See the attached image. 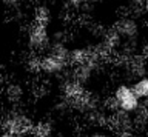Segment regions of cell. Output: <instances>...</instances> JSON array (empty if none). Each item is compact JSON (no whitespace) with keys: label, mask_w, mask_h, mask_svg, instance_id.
Wrapping results in <instances>:
<instances>
[{"label":"cell","mask_w":148,"mask_h":137,"mask_svg":"<svg viewBox=\"0 0 148 137\" xmlns=\"http://www.w3.org/2000/svg\"><path fill=\"white\" fill-rule=\"evenodd\" d=\"M2 126L5 131H9L12 134L17 136H28L31 134L32 128V122L29 120V117H26L25 114L22 112H9L6 117L3 119Z\"/></svg>","instance_id":"cell-1"},{"label":"cell","mask_w":148,"mask_h":137,"mask_svg":"<svg viewBox=\"0 0 148 137\" xmlns=\"http://www.w3.org/2000/svg\"><path fill=\"white\" fill-rule=\"evenodd\" d=\"M114 99L117 102L119 109H122L125 112H134L137 106L140 105V97L134 93L131 86L120 85L114 93Z\"/></svg>","instance_id":"cell-2"},{"label":"cell","mask_w":148,"mask_h":137,"mask_svg":"<svg viewBox=\"0 0 148 137\" xmlns=\"http://www.w3.org/2000/svg\"><path fill=\"white\" fill-rule=\"evenodd\" d=\"M28 42L32 49H42L48 46V33H46V26L34 23L28 31Z\"/></svg>","instance_id":"cell-3"},{"label":"cell","mask_w":148,"mask_h":137,"mask_svg":"<svg viewBox=\"0 0 148 137\" xmlns=\"http://www.w3.org/2000/svg\"><path fill=\"white\" fill-rule=\"evenodd\" d=\"M68 60L60 57H56L53 54L40 59V71L46 72V74H60L62 71H65V68L68 66Z\"/></svg>","instance_id":"cell-4"},{"label":"cell","mask_w":148,"mask_h":137,"mask_svg":"<svg viewBox=\"0 0 148 137\" xmlns=\"http://www.w3.org/2000/svg\"><path fill=\"white\" fill-rule=\"evenodd\" d=\"M114 31L120 35V39L123 37V39L133 40L139 33V23L136 22V19H133V17H122V19L117 22Z\"/></svg>","instance_id":"cell-5"},{"label":"cell","mask_w":148,"mask_h":137,"mask_svg":"<svg viewBox=\"0 0 148 137\" xmlns=\"http://www.w3.org/2000/svg\"><path fill=\"white\" fill-rule=\"evenodd\" d=\"M110 125L119 134V132H125V131H133L131 128L134 125V120L128 116V112L122 111V109H116V112L110 119Z\"/></svg>","instance_id":"cell-6"},{"label":"cell","mask_w":148,"mask_h":137,"mask_svg":"<svg viewBox=\"0 0 148 137\" xmlns=\"http://www.w3.org/2000/svg\"><path fill=\"white\" fill-rule=\"evenodd\" d=\"M34 20H36V23L46 26V25L49 23V20H51V11H49V8L45 6V5L37 6L36 11H34Z\"/></svg>","instance_id":"cell-7"},{"label":"cell","mask_w":148,"mask_h":137,"mask_svg":"<svg viewBox=\"0 0 148 137\" xmlns=\"http://www.w3.org/2000/svg\"><path fill=\"white\" fill-rule=\"evenodd\" d=\"M31 134H32V137H51V134H53V126L48 122H40L37 125H34Z\"/></svg>","instance_id":"cell-8"},{"label":"cell","mask_w":148,"mask_h":137,"mask_svg":"<svg viewBox=\"0 0 148 137\" xmlns=\"http://www.w3.org/2000/svg\"><path fill=\"white\" fill-rule=\"evenodd\" d=\"M131 88L134 89V93H136L140 99H148V77L145 76V77H142V79H139Z\"/></svg>","instance_id":"cell-9"},{"label":"cell","mask_w":148,"mask_h":137,"mask_svg":"<svg viewBox=\"0 0 148 137\" xmlns=\"http://www.w3.org/2000/svg\"><path fill=\"white\" fill-rule=\"evenodd\" d=\"M6 95H8L9 100L17 102V100H20L23 97V88L18 83H11V85H8V88H6Z\"/></svg>","instance_id":"cell-10"},{"label":"cell","mask_w":148,"mask_h":137,"mask_svg":"<svg viewBox=\"0 0 148 137\" xmlns=\"http://www.w3.org/2000/svg\"><path fill=\"white\" fill-rule=\"evenodd\" d=\"M20 2L22 0H2V3L5 6H8V8H16V6H18Z\"/></svg>","instance_id":"cell-11"},{"label":"cell","mask_w":148,"mask_h":137,"mask_svg":"<svg viewBox=\"0 0 148 137\" xmlns=\"http://www.w3.org/2000/svg\"><path fill=\"white\" fill-rule=\"evenodd\" d=\"M66 2H68V5H69V6L79 8V6L85 5V3H86V0H66Z\"/></svg>","instance_id":"cell-12"},{"label":"cell","mask_w":148,"mask_h":137,"mask_svg":"<svg viewBox=\"0 0 148 137\" xmlns=\"http://www.w3.org/2000/svg\"><path fill=\"white\" fill-rule=\"evenodd\" d=\"M0 137H22V136L12 134V132H9V131H3V132H0Z\"/></svg>","instance_id":"cell-13"},{"label":"cell","mask_w":148,"mask_h":137,"mask_svg":"<svg viewBox=\"0 0 148 137\" xmlns=\"http://www.w3.org/2000/svg\"><path fill=\"white\" fill-rule=\"evenodd\" d=\"M94 137H114V136H111V134H106V132H99V134H96Z\"/></svg>","instance_id":"cell-14"},{"label":"cell","mask_w":148,"mask_h":137,"mask_svg":"<svg viewBox=\"0 0 148 137\" xmlns=\"http://www.w3.org/2000/svg\"><path fill=\"white\" fill-rule=\"evenodd\" d=\"M103 0H86V3H91V5H97V3H102Z\"/></svg>","instance_id":"cell-15"},{"label":"cell","mask_w":148,"mask_h":137,"mask_svg":"<svg viewBox=\"0 0 148 137\" xmlns=\"http://www.w3.org/2000/svg\"><path fill=\"white\" fill-rule=\"evenodd\" d=\"M0 108H2V100H0Z\"/></svg>","instance_id":"cell-16"}]
</instances>
